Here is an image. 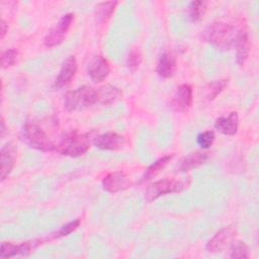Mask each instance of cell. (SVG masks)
Here are the masks:
<instances>
[{
	"mask_svg": "<svg viewBox=\"0 0 259 259\" xmlns=\"http://www.w3.org/2000/svg\"><path fill=\"white\" fill-rule=\"evenodd\" d=\"M97 102V90L84 85L65 95L64 108L67 111H80Z\"/></svg>",
	"mask_w": 259,
	"mask_h": 259,
	"instance_id": "3",
	"label": "cell"
},
{
	"mask_svg": "<svg viewBox=\"0 0 259 259\" xmlns=\"http://www.w3.org/2000/svg\"><path fill=\"white\" fill-rule=\"evenodd\" d=\"M102 187L105 191L115 193L125 190L132 186V182L123 171H114L108 173L101 181Z\"/></svg>",
	"mask_w": 259,
	"mask_h": 259,
	"instance_id": "9",
	"label": "cell"
},
{
	"mask_svg": "<svg viewBox=\"0 0 259 259\" xmlns=\"http://www.w3.org/2000/svg\"><path fill=\"white\" fill-rule=\"evenodd\" d=\"M0 28H1V35H0V37H1V39H3V38H4V36L6 35L7 31H8V25H7V23H6L3 19L1 20Z\"/></svg>",
	"mask_w": 259,
	"mask_h": 259,
	"instance_id": "29",
	"label": "cell"
},
{
	"mask_svg": "<svg viewBox=\"0 0 259 259\" xmlns=\"http://www.w3.org/2000/svg\"><path fill=\"white\" fill-rule=\"evenodd\" d=\"M87 72L93 82L100 83L104 81L110 73L109 62L102 56H96L89 63Z\"/></svg>",
	"mask_w": 259,
	"mask_h": 259,
	"instance_id": "10",
	"label": "cell"
},
{
	"mask_svg": "<svg viewBox=\"0 0 259 259\" xmlns=\"http://www.w3.org/2000/svg\"><path fill=\"white\" fill-rule=\"evenodd\" d=\"M236 36L235 27L223 21L212 22L205 31V39L222 51L230 50L235 45Z\"/></svg>",
	"mask_w": 259,
	"mask_h": 259,
	"instance_id": "1",
	"label": "cell"
},
{
	"mask_svg": "<svg viewBox=\"0 0 259 259\" xmlns=\"http://www.w3.org/2000/svg\"><path fill=\"white\" fill-rule=\"evenodd\" d=\"M214 127L226 136H235L239 128V116L236 111H232L228 116L219 117L214 122Z\"/></svg>",
	"mask_w": 259,
	"mask_h": 259,
	"instance_id": "15",
	"label": "cell"
},
{
	"mask_svg": "<svg viewBox=\"0 0 259 259\" xmlns=\"http://www.w3.org/2000/svg\"><path fill=\"white\" fill-rule=\"evenodd\" d=\"M230 257L233 259L237 258H250L249 248L242 241H235L230 246Z\"/></svg>",
	"mask_w": 259,
	"mask_h": 259,
	"instance_id": "24",
	"label": "cell"
},
{
	"mask_svg": "<svg viewBox=\"0 0 259 259\" xmlns=\"http://www.w3.org/2000/svg\"><path fill=\"white\" fill-rule=\"evenodd\" d=\"M41 244V240H33L23 242L21 244H12L11 242H3L0 249V258H10L17 255H28L33 249Z\"/></svg>",
	"mask_w": 259,
	"mask_h": 259,
	"instance_id": "8",
	"label": "cell"
},
{
	"mask_svg": "<svg viewBox=\"0 0 259 259\" xmlns=\"http://www.w3.org/2000/svg\"><path fill=\"white\" fill-rule=\"evenodd\" d=\"M190 184L189 179H170V178H163L154 183H152L145 191V201L148 203L153 202L154 200L158 199L160 196L180 192L186 189Z\"/></svg>",
	"mask_w": 259,
	"mask_h": 259,
	"instance_id": "5",
	"label": "cell"
},
{
	"mask_svg": "<svg viewBox=\"0 0 259 259\" xmlns=\"http://www.w3.org/2000/svg\"><path fill=\"white\" fill-rule=\"evenodd\" d=\"M74 20L73 13H67L61 17V19L55 24V26L47 33L44 39V44L48 48L59 46L63 42L68 30L70 29Z\"/></svg>",
	"mask_w": 259,
	"mask_h": 259,
	"instance_id": "6",
	"label": "cell"
},
{
	"mask_svg": "<svg viewBox=\"0 0 259 259\" xmlns=\"http://www.w3.org/2000/svg\"><path fill=\"white\" fill-rule=\"evenodd\" d=\"M228 79H220L210 82L205 88V96L208 100H213L228 85Z\"/></svg>",
	"mask_w": 259,
	"mask_h": 259,
	"instance_id": "23",
	"label": "cell"
},
{
	"mask_svg": "<svg viewBox=\"0 0 259 259\" xmlns=\"http://www.w3.org/2000/svg\"><path fill=\"white\" fill-rule=\"evenodd\" d=\"M21 138L30 148L42 152L56 151L57 146L49 139L42 128L34 122L26 121L21 131Z\"/></svg>",
	"mask_w": 259,
	"mask_h": 259,
	"instance_id": "4",
	"label": "cell"
},
{
	"mask_svg": "<svg viewBox=\"0 0 259 259\" xmlns=\"http://www.w3.org/2000/svg\"><path fill=\"white\" fill-rule=\"evenodd\" d=\"M80 225V220L77 219L75 221H72L66 225H64L58 232H56L53 235V238H61V237H65L69 234H71L73 231H75Z\"/></svg>",
	"mask_w": 259,
	"mask_h": 259,
	"instance_id": "28",
	"label": "cell"
},
{
	"mask_svg": "<svg viewBox=\"0 0 259 259\" xmlns=\"http://www.w3.org/2000/svg\"><path fill=\"white\" fill-rule=\"evenodd\" d=\"M16 154H17V148L12 142L6 143L0 151V157H1V174L0 178L1 181H4L5 178L9 175V173L12 171L15 161H16Z\"/></svg>",
	"mask_w": 259,
	"mask_h": 259,
	"instance_id": "12",
	"label": "cell"
},
{
	"mask_svg": "<svg viewBox=\"0 0 259 259\" xmlns=\"http://www.w3.org/2000/svg\"><path fill=\"white\" fill-rule=\"evenodd\" d=\"M235 48H236V62L238 65L243 66L249 57L250 52V42L248 33L245 30H239L237 32L236 40H235Z\"/></svg>",
	"mask_w": 259,
	"mask_h": 259,
	"instance_id": "16",
	"label": "cell"
},
{
	"mask_svg": "<svg viewBox=\"0 0 259 259\" xmlns=\"http://www.w3.org/2000/svg\"><path fill=\"white\" fill-rule=\"evenodd\" d=\"M77 61L74 56H69L62 64V67L60 69V72L55 80L54 83V88L55 89H60L67 84L70 83L72 78L75 76L77 72Z\"/></svg>",
	"mask_w": 259,
	"mask_h": 259,
	"instance_id": "13",
	"label": "cell"
},
{
	"mask_svg": "<svg viewBox=\"0 0 259 259\" xmlns=\"http://www.w3.org/2000/svg\"><path fill=\"white\" fill-rule=\"evenodd\" d=\"M188 15L192 22L200 21L206 11V2L204 1H192L188 7Z\"/></svg>",
	"mask_w": 259,
	"mask_h": 259,
	"instance_id": "21",
	"label": "cell"
},
{
	"mask_svg": "<svg viewBox=\"0 0 259 259\" xmlns=\"http://www.w3.org/2000/svg\"><path fill=\"white\" fill-rule=\"evenodd\" d=\"M117 5L116 1H107L101 2L96 6V16L99 21H106L110 18L114 12L115 6Z\"/></svg>",
	"mask_w": 259,
	"mask_h": 259,
	"instance_id": "22",
	"label": "cell"
},
{
	"mask_svg": "<svg viewBox=\"0 0 259 259\" xmlns=\"http://www.w3.org/2000/svg\"><path fill=\"white\" fill-rule=\"evenodd\" d=\"M18 53L14 49H9L6 50L2 53L1 56V66L3 69H7L11 66H13L17 60Z\"/></svg>",
	"mask_w": 259,
	"mask_h": 259,
	"instance_id": "26",
	"label": "cell"
},
{
	"mask_svg": "<svg viewBox=\"0 0 259 259\" xmlns=\"http://www.w3.org/2000/svg\"><path fill=\"white\" fill-rule=\"evenodd\" d=\"M174 158V154H169V155H165L163 157H161L160 159H158L157 161H155L153 164H151L146 172L144 173L143 175V178H142V182H145V181H149L151 180L152 178H154L155 176H157L166 166L167 164Z\"/></svg>",
	"mask_w": 259,
	"mask_h": 259,
	"instance_id": "20",
	"label": "cell"
},
{
	"mask_svg": "<svg viewBox=\"0 0 259 259\" xmlns=\"http://www.w3.org/2000/svg\"><path fill=\"white\" fill-rule=\"evenodd\" d=\"M237 231L234 226H228L220 230L211 239L208 240L205 246V250L209 253L221 252L227 246L231 245L236 237Z\"/></svg>",
	"mask_w": 259,
	"mask_h": 259,
	"instance_id": "7",
	"label": "cell"
},
{
	"mask_svg": "<svg viewBox=\"0 0 259 259\" xmlns=\"http://www.w3.org/2000/svg\"><path fill=\"white\" fill-rule=\"evenodd\" d=\"M4 134H5V122H4V119L2 117L1 118V137L2 138L4 137Z\"/></svg>",
	"mask_w": 259,
	"mask_h": 259,
	"instance_id": "30",
	"label": "cell"
},
{
	"mask_svg": "<svg viewBox=\"0 0 259 259\" xmlns=\"http://www.w3.org/2000/svg\"><path fill=\"white\" fill-rule=\"evenodd\" d=\"M176 70V58L171 53H163L157 63L156 72L164 79L170 78L174 75Z\"/></svg>",
	"mask_w": 259,
	"mask_h": 259,
	"instance_id": "17",
	"label": "cell"
},
{
	"mask_svg": "<svg viewBox=\"0 0 259 259\" xmlns=\"http://www.w3.org/2000/svg\"><path fill=\"white\" fill-rule=\"evenodd\" d=\"M89 148V134H80L77 131H71L64 135L56 151L65 156L79 157L84 155Z\"/></svg>",
	"mask_w": 259,
	"mask_h": 259,
	"instance_id": "2",
	"label": "cell"
},
{
	"mask_svg": "<svg viewBox=\"0 0 259 259\" xmlns=\"http://www.w3.org/2000/svg\"><path fill=\"white\" fill-rule=\"evenodd\" d=\"M124 143V138L121 135L113 132L101 134L95 137L93 140V144L96 148L106 151L119 150L123 147Z\"/></svg>",
	"mask_w": 259,
	"mask_h": 259,
	"instance_id": "11",
	"label": "cell"
},
{
	"mask_svg": "<svg viewBox=\"0 0 259 259\" xmlns=\"http://www.w3.org/2000/svg\"><path fill=\"white\" fill-rule=\"evenodd\" d=\"M142 61H143V55H142L141 51L138 50V49H133L130 52V54L127 55L126 65L131 70L135 71L139 68Z\"/></svg>",
	"mask_w": 259,
	"mask_h": 259,
	"instance_id": "25",
	"label": "cell"
},
{
	"mask_svg": "<svg viewBox=\"0 0 259 259\" xmlns=\"http://www.w3.org/2000/svg\"><path fill=\"white\" fill-rule=\"evenodd\" d=\"M192 104V88L188 84H182L177 88V91L171 101V106L174 110L185 112Z\"/></svg>",
	"mask_w": 259,
	"mask_h": 259,
	"instance_id": "14",
	"label": "cell"
},
{
	"mask_svg": "<svg viewBox=\"0 0 259 259\" xmlns=\"http://www.w3.org/2000/svg\"><path fill=\"white\" fill-rule=\"evenodd\" d=\"M208 159V153L203 151H196L193 153H190L186 157H184L178 166V169L180 171L186 172L189 170H192L194 168L199 167L200 165L204 164Z\"/></svg>",
	"mask_w": 259,
	"mask_h": 259,
	"instance_id": "18",
	"label": "cell"
},
{
	"mask_svg": "<svg viewBox=\"0 0 259 259\" xmlns=\"http://www.w3.org/2000/svg\"><path fill=\"white\" fill-rule=\"evenodd\" d=\"M121 96V90L115 86L106 84L97 90V102L103 105H109L115 102Z\"/></svg>",
	"mask_w": 259,
	"mask_h": 259,
	"instance_id": "19",
	"label": "cell"
},
{
	"mask_svg": "<svg viewBox=\"0 0 259 259\" xmlns=\"http://www.w3.org/2000/svg\"><path fill=\"white\" fill-rule=\"evenodd\" d=\"M214 138H215V136L212 131H205V132L200 133L197 136L196 142L200 146L201 149H207L212 145Z\"/></svg>",
	"mask_w": 259,
	"mask_h": 259,
	"instance_id": "27",
	"label": "cell"
}]
</instances>
